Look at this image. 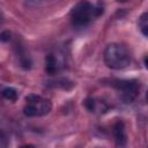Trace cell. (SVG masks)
<instances>
[{
	"label": "cell",
	"mask_w": 148,
	"mask_h": 148,
	"mask_svg": "<svg viewBox=\"0 0 148 148\" xmlns=\"http://www.w3.org/2000/svg\"><path fill=\"white\" fill-rule=\"evenodd\" d=\"M84 105H86V108H87L89 111L95 112V111L98 110V105H99V103H98L96 99H94V98H87L86 102H84Z\"/></svg>",
	"instance_id": "cell-9"
},
{
	"label": "cell",
	"mask_w": 148,
	"mask_h": 148,
	"mask_svg": "<svg viewBox=\"0 0 148 148\" xmlns=\"http://www.w3.org/2000/svg\"><path fill=\"white\" fill-rule=\"evenodd\" d=\"M59 68H60V65H59V60H58L57 56L56 54H52V53L49 54L45 58V71L49 74L53 75V74L58 73Z\"/></svg>",
	"instance_id": "cell-6"
},
{
	"label": "cell",
	"mask_w": 148,
	"mask_h": 148,
	"mask_svg": "<svg viewBox=\"0 0 148 148\" xmlns=\"http://www.w3.org/2000/svg\"><path fill=\"white\" fill-rule=\"evenodd\" d=\"M104 62L111 69H124L131 64V53L125 45L111 43L104 50Z\"/></svg>",
	"instance_id": "cell-1"
},
{
	"label": "cell",
	"mask_w": 148,
	"mask_h": 148,
	"mask_svg": "<svg viewBox=\"0 0 148 148\" xmlns=\"http://www.w3.org/2000/svg\"><path fill=\"white\" fill-rule=\"evenodd\" d=\"M113 135H114V140H116V145L119 147H124L126 145L127 141V136H126V132H125V126L123 121H117L113 126Z\"/></svg>",
	"instance_id": "cell-5"
},
{
	"label": "cell",
	"mask_w": 148,
	"mask_h": 148,
	"mask_svg": "<svg viewBox=\"0 0 148 148\" xmlns=\"http://www.w3.org/2000/svg\"><path fill=\"white\" fill-rule=\"evenodd\" d=\"M10 32L9 31H7V30H5V31H2V32H0V40L1 42H3V43H6V42H9L10 40Z\"/></svg>",
	"instance_id": "cell-10"
},
{
	"label": "cell",
	"mask_w": 148,
	"mask_h": 148,
	"mask_svg": "<svg viewBox=\"0 0 148 148\" xmlns=\"http://www.w3.org/2000/svg\"><path fill=\"white\" fill-rule=\"evenodd\" d=\"M103 14V7L92 6L88 1H81L71 10V20L72 24L77 28L86 27L94 17Z\"/></svg>",
	"instance_id": "cell-2"
},
{
	"label": "cell",
	"mask_w": 148,
	"mask_h": 148,
	"mask_svg": "<svg viewBox=\"0 0 148 148\" xmlns=\"http://www.w3.org/2000/svg\"><path fill=\"white\" fill-rule=\"evenodd\" d=\"M29 1H34V2H37V1H42V0H29Z\"/></svg>",
	"instance_id": "cell-12"
},
{
	"label": "cell",
	"mask_w": 148,
	"mask_h": 148,
	"mask_svg": "<svg viewBox=\"0 0 148 148\" xmlns=\"http://www.w3.org/2000/svg\"><path fill=\"white\" fill-rule=\"evenodd\" d=\"M1 95H2L3 98H6L7 101H10V102H15L18 97V94H17L16 89H14L12 87H7V88L2 89Z\"/></svg>",
	"instance_id": "cell-7"
},
{
	"label": "cell",
	"mask_w": 148,
	"mask_h": 148,
	"mask_svg": "<svg viewBox=\"0 0 148 148\" xmlns=\"http://www.w3.org/2000/svg\"><path fill=\"white\" fill-rule=\"evenodd\" d=\"M117 1H120V2H125V1H128V0H117Z\"/></svg>",
	"instance_id": "cell-11"
},
{
	"label": "cell",
	"mask_w": 148,
	"mask_h": 148,
	"mask_svg": "<svg viewBox=\"0 0 148 148\" xmlns=\"http://www.w3.org/2000/svg\"><path fill=\"white\" fill-rule=\"evenodd\" d=\"M112 86L119 91L124 103L133 102L139 94V83L135 80H116Z\"/></svg>",
	"instance_id": "cell-4"
},
{
	"label": "cell",
	"mask_w": 148,
	"mask_h": 148,
	"mask_svg": "<svg viewBox=\"0 0 148 148\" xmlns=\"http://www.w3.org/2000/svg\"><path fill=\"white\" fill-rule=\"evenodd\" d=\"M25 106L23 109V113L27 117H40L47 114L51 109L52 104L49 99L39 96V95H28L25 97Z\"/></svg>",
	"instance_id": "cell-3"
},
{
	"label": "cell",
	"mask_w": 148,
	"mask_h": 148,
	"mask_svg": "<svg viewBox=\"0 0 148 148\" xmlns=\"http://www.w3.org/2000/svg\"><path fill=\"white\" fill-rule=\"evenodd\" d=\"M139 28L142 32V35L145 37L148 36V14L143 13L140 17H139Z\"/></svg>",
	"instance_id": "cell-8"
}]
</instances>
